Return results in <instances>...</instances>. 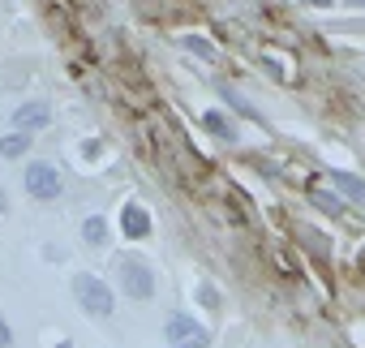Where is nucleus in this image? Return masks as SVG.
Masks as SVG:
<instances>
[{
	"mask_svg": "<svg viewBox=\"0 0 365 348\" xmlns=\"http://www.w3.org/2000/svg\"><path fill=\"white\" fill-rule=\"evenodd\" d=\"M73 301H78V309L91 314V318H108V314L116 309V292H112L108 280L95 275V271H78V275H73Z\"/></svg>",
	"mask_w": 365,
	"mask_h": 348,
	"instance_id": "obj_1",
	"label": "nucleus"
},
{
	"mask_svg": "<svg viewBox=\"0 0 365 348\" xmlns=\"http://www.w3.org/2000/svg\"><path fill=\"white\" fill-rule=\"evenodd\" d=\"M116 284H120V292L129 301H150L155 297V271L138 254H120L116 258Z\"/></svg>",
	"mask_w": 365,
	"mask_h": 348,
	"instance_id": "obj_2",
	"label": "nucleus"
},
{
	"mask_svg": "<svg viewBox=\"0 0 365 348\" xmlns=\"http://www.w3.org/2000/svg\"><path fill=\"white\" fill-rule=\"evenodd\" d=\"M163 339H168V348H211V331L194 314H168Z\"/></svg>",
	"mask_w": 365,
	"mask_h": 348,
	"instance_id": "obj_3",
	"label": "nucleus"
},
{
	"mask_svg": "<svg viewBox=\"0 0 365 348\" xmlns=\"http://www.w3.org/2000/svg\"><path fill=\"white\" fill-rule=\"evenodd\" d=\"M22 185H26V194H31L35 203H56V198L65 194V181H61L56 163H26Z\"/></svg>",
	"mask_w": 365,
	"mask_h": 348,
	"instance_id": "obj_4",
	"label": "nucleus"
},
{
	"mask_svg": "<svg viewBox=\"0 0 365 348\" xmlns=\"http://www.w3.org/2000/svg\"><path fill=\"white\" fill-rule=\"evenodd\" d=\"M9 125H14V129H22V133H39V129H48V125H52V108H48L43 99H26V103H18V108H14Z\"/></svg>",
	"mask_w": 365,
	"mask_h": 348,
	"instance_id": "obj_5",
	"label": "nucleus"
},
{
	"mask_svg": "<svg viewBox=\"0 0 365 348\" xmlns=\"http://www.w3.org/2000/svg\"><path fill=\"white\" fill-rule=\"evenodd\" d=\"M116 224H120V232H125L129 241H146V237H150V211H146L142 203H125Z\"/></svg>",
	"mask_w": 365,
	"mask_h": 348,
	"instance_id": "obj_6",
	"label": "nucleus"
},
{
	"mask_svg": "<svg viewBox=\"0 0 365 348\" xmlns=\"http://www.w3.org/2000/svg\"><path fill=\"white\" fill-rule=\"evenodd\" d=\"M327 181H331V190H335L339 198H348V203H361V207H365V181H361V177H352V172H339V168H335Z\"/></svg>",
	"mask_w": 365,
	"mask_h": 348,
	"instance_id": "obj_7",
	"label": "nucleus"
},
{
	"mask_svg": "<svg viewBox=\"0 0 365 348\" xmlns=\"http://www.w3.org/2000/svg\"><path fill=\"white\" fill-rule=\"evenodd\" d=\"M31 142H35V133H22V129L5 133V138H0V159H22L31 150Z\"/></svg>",
	"mask_w": 365,
	"mask_h": 348,
	"instance_id": "obj_8",
	"label": "nucleus"
},
{
	"mask_svg": "<svg viewBox=\"0 0 365 348\" xmlns=\"http://www.w3.org/2000/svg\"><path fill=\"white\" fill-rule=\"evenodd\" d=\"M108 237H112V232H108V220H103V215H86V220H82V241H86V245H108Z\"/></svg>",
	"mask_w": 365,
	"mask_h": 348,
	"instance_id": "obj_9",
	"label": "nucleus"
},
{
	"mask_svg": "<svg viewBox=\"0 0 365 348\" xmlns=\"http://www.w3.org/2000/svg\"><path fill=\"white\" fill-rule=\"evenodd\" d=\"M202 125H207L215 138H224V142H237V125H232L224 112H202Z\"/></svg>",
	"mask_w": 365,
	"mask_h": 348,
	"instance_id": "obj_10",
	"label": "nucleus"
},
{
	"mask_svg": "<svg viewBox=\"0 0 365 348\" xmlns=\"http://www.w3.org/2000/svg\"><path fill=\"white\" fill-rule=\"evenodd\" d=\"M180 44H185L194 56H202V61H215V48H211V39H202V35H185Z\"/></svg>",
	"mask_w": 365,
	"mask_h": 348,
	"instance_id": "obj_11",
	"label": "nucleus"
},
{
	"mask_svg": "<svg viewBox=\"0 0 365 348\" xmlns=\"http://www.w3.org/2000/svg\"><path fill=\"white\" fill-rule=\"evenodd\" d=\"M309 198H314L322 211H331V215H339V211H344V203H339V194H335V190H331V194H322V190H309Z\"/></svg>",
	"mask_w": 365,
	"mask_h": 348,
	"instance_id": "obj_12",
	"label": "nucleus"
},
{
	"mask_svg": "<svg viewBox=\"0 0 365 348\" xmlns=\"http://www.w3.org/2000/svg\"><path fill=\"white\" fill-rule=\"evenodd\" d=\"M224 99H228V103H232V108H237V112H241V116H250V121H262V116H258V108H254V103H250V99H241V95H237V91H224Z\"/></svg>",
	"mask_w": 365,
	"mask_h": 348,
	"instance_id": "obj_13",
	"label": "nucleus"
},
{
	"mask_svg": "<svg viewBox=\"0 0 365 348\" xmlns=\"http://www.w3.org/2000/svg\"><path fill=\"white\" fill-rule=\"evenodd\" d=\"M198 301H202V309H220V292L211 284H198Z\"/></svg>",
	"mask_w": 365,
	"mask_h": 348,
	"instance_id": "obj_14",
	"label": "nucleus"
},
{
	"mask_svg": "<svg viewBox=\"0 0 365 348\" xmlns=\"http://www.w3.org/2000/svg\"><path fill=\"white\" fill-rule=\"evenodd\" d=\"M9 344H14V331H9L5 318H0V348H9Z\"/></svg>",
	"mask_w": 365,
	"mask_h": 348,
	"instance_id": "obj_15",
	"label": "nucleus"
},
{
	"mask_svg": "<svg viewBox=\"0 0 365 348\" xmlns=\"http://www.w3.org/2000/svg\"><path fill=\"white\" fill-rule=\"evenodd\" d=\"M301 5H309V9H331L335 0H301Z\"/></svg>",
	"mask_w": 365,
	"mask_h": 348,
	"instance_id": "obj_16",
	"label": "nucleus"
},
{
	"mask_svg": "<svg viewBox=\"0 0 365 348\" xmlns=\"http://www.w3.org/2000/svg\"><path fill=\"white\" fill-rule=\"evenodd\" d=\"M52 348H78V344H73V339H56Z\"/></svg>",
	"mask_w": 365,
	"mask_h": 348,
	"instance_id": "obj_17",
	"label": "nucleus"
},
{
	"mask_svg": "<svg viewBox=\"0 0 365 348\" xmlns=\"http://www.w3.org/2000/svg\"><path fill=\"white\" fill-rule=\"evenodd\" d=\"M9 211V198H5V190H0V215H5Z\"/></svg>",
	"mask_w": 365,
	"mask_h": 348,
	"instance_id": "obj_18",
	"label": "nucleus"
},
{
	"mask_svg": "<svg viewBox=\"0 0 365 348\" xmlns=\"http://www.w3.org/2000/svg\"><path fill=\"white\" fill-rule=\"evenodd\" d=\"M344 5H348V9H365V0H344Z\"/></svg>",
	"mask_w": 365,
	"mask_h": 348,
	"instance_id": "obj_19",
	"label": "nucleus"
}]
</instances>
